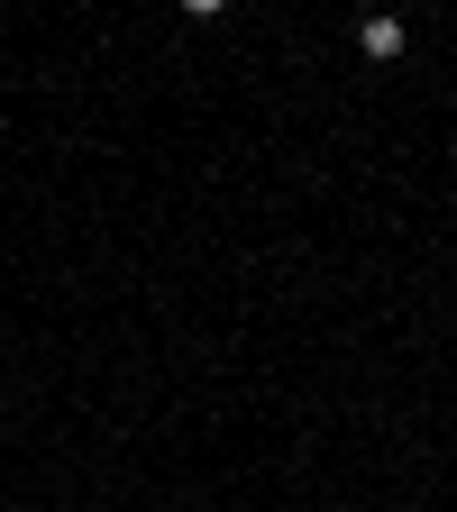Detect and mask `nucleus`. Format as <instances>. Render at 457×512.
<instances>
[{
	"label": "nucleus",
	"mask_w": 457,
	"mask_h": 512,
	"mask_svg": "<svg viewBox=\"0 0 457 512\" xmlns=\"http://www.w3.org/2000/svg\"><path fill=\"white\" fill-rule=\"evenodd\" d=\"M357 46H366L375 64H394V55H403V19H366V28H357Z\"/></svg>",
	"instance_id": "obj_1"
},
{
	"label": "nucleus",
	"mask_w": 457,
	"mask_h": 512,
	"mask_svg": "<svg viewBox=\"0 0 457 512\" xmlns=\"http://www.w3.org/2000/svg\"><path fill=\"white\" fill-rule=\"evenodd\" d=\"M183 10H192V19H220V10H229V0H183Z\"/></svg>",
	"instance_id": "obj_2"
}]
</instances>
